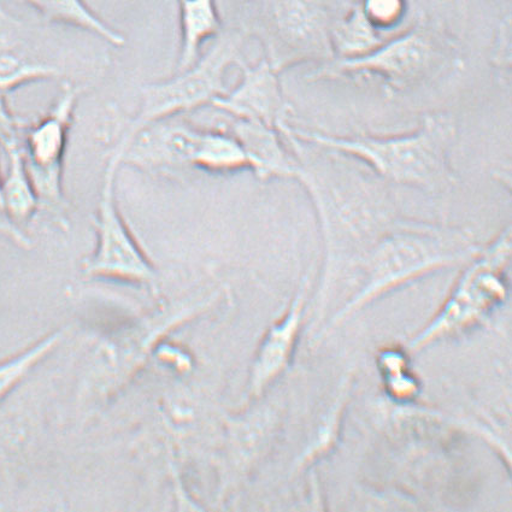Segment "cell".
I'll list each match as a JSON object with an SVG mask.
<instances>
[{"mask_svg":"<svg viewBox=\"0 0 512 512\" xmlns=\"http://www.w3.org/2000/svg\"><path fill=\"white\" fill-rule=\"evenodd\" d=\"M319 147V146H317ZM317 166L298 160L296 180L310 194L327 249L367 252L402 219L384 180L360 162L327 149Z\"/></svg>","mask_w":512,"mask_h":512,"instance_id":"1","label":"cell"},{"mask_svg":"<svg viewBox=\"0 0 512 512\" xmlns=\"http://www.w3.org/2000/svg\"><path fill=\"white\" fill-rule=\"evenodd\" d=\"M0 21L3 22H15L13 19H11V16L5 13V10L0 7Z\"/></svg>","mask_w":512,"mask_h":512,"instance_id":"21","label":"cell"},{"mask_svg":"<svg viewBox=\"0 0 512 512\" xmlns=\"http://www.w3.org/2000/svg\"><path fill=\"white\" fill-rule=\"evenodd\" d=\"M280 133L339 152L360 162L381 180L415 188L433 198L449 196L456 184L451 151L457 127L450 115H428L416 131L393 137H337L305 131L290 123Z\"/></svg>","mask_w":512,"mask_h":512,"instance_id":"2","label":"cell"},{"mask_svg":"<svg viewBox=\"0 0 512 512\" xmlns=\"http://www.w3.org/2000/svg\"><path fill=\"white\" fill-rule=\"evenodd\" d=\"M123 157L122 146L116 144L103 176L96 216V250L82 264L88 278L107 279L129 284L151 285L156 270L123 220L115 196L117 169Z\"/></svg>","mask_w":512,"mask_h":512,"instance_id":"7","label":"cell"},{"mask_svg":"<svg viewBox=\"0 0 512 512\" xmlns=\"http://www.w3.org/2000/svg\"><path fill=\"white\" fill-rule=\"evenodd\" d=\"M266 60L275 72L304 62H331L334 47L323 0H270L264 15Z\"/></svg>","mask_w":512,"mask_h":512,"instance_id":"8","label":"cell"},{"mask_svg":"<svg viewBox=\"0 0 512 512\" xmlns=\"http://www.w3.org/2000/svg\"><path fill=\"white\" fill-rule=\"evenodd\" d=\"M8 155V170L3 178V196L5 209L11 222L26 232L29 223L40 210L37 192L23 156V145L14 146L5 151Z\"/></svg>","mask_w":512,"mask_h":512,"instance_id":"14","label":"cell"},{"mask_svg":"<svg viewBox=\"0 0 512 512\" xmlns=\"http://www.w3.org/2000/svg\"><path fill=\"white\" fill-rule=\"evenodd\" d=\"M241 43L239 33L223 31L207 55L191 68L173 79L144 87L139 113L128 123L125 133L133 134L151 123L172 119L225 96L227 69L244 63Z\"/></svg>","mask_w":512,"mask_h":512,"instance_id":"4","label":"cell"},{"mask_svg":"<svg viewBox=\"0 0 512 512\" xmlns=\"http://www.w3.org/2000/svg\"><path fill=\"white\" fill-rule=\"evenodd\" d=\"M472 232L446 223L402 217L370 247L363 284L339 317L399 286L478 253Z\"/></svg>","mask_w":512,"mask_h":512,"instance_id":"3","label":"cell"},{"mask_svg":"<svg viewBox=\"0 0 512 512\" xmlns=\"http://www.w3.org/2000/svg\"><path fill=\"white\" fill-rule=\"evenodd\" d=\"M45 19L96 35L110 45L122 47L125 35L117 32L90 8L85 0H27Z\"/></svg>","mask_w":512,"mask_h":512,"instance_id":"16","label":"cell"},{"mask_svg":"<svg viewBox=\"0 0 512 512\" xmlns=\"http://www.w3.org/2000/svg\"><path fill=\"white\" fill-rule=\"evenodd\" d=\"M61 76L60 68L38 60L26 46L0 38V93Z\"/></svg>","mask_w":512,"mask_h":512,"instance_id":"15","label":"cell"},{"mask_svg":"<svg viewBox=\"0 0 512 512\" xmlns=\"http://www.w3.org/2000/svg\"><path fill=\"white\" fill-rule=\"evenodd\" d=\"M0 235L13 241L21 249L28 250L32 247L31 237L26 232L21 231L20 228H17L9 219L4 203L2 173H0Z\"/></svg>","mask_w":512,"mask_h":512,"instance_id":"20","label":"cell"},{"mask_svg":"<svg viewBox=\"0 0 512 512\" xmlns=\"http://www.w3.org/2000/svg\"><path fill=\"white\" fill-rule=\"evenodd\" d=\"M511 253V226L476 258L420 341L479 321L506 297L505 269Z\"/></svg>","mask_w":512,"mask_h":512,"instance_id":"9","label":"cell"},{"mask_svg":"<svg viewBox=\"0 0 512 512\" xmlns=\"http://www.w3.org/2000/svg\"><path fill=\"white\" fill-rule=\"evenodd\" d=\"M28 126V123L11 114L4 93H0V147L7 151L11 147L23 145Z\"/></svg>","mask_w":512,"mask_h":512,"instance_id":"19","label":"cell"},{"mask_svg":"<svg viewBox=\"0 0 512 512\" xmlns=\"http://www.w3.org/2000/svg\"><path fill=\"white\" fill-rule=\"evenodd\" d=\"M181 51L178 72L191 68L199 60L205 41L223 32L216 0H178Z\"/></svg>","mask_w":512,"mask_h":512,"instance_id":"13","label":"cell"},{"mask_svg":"<svg viewBox=\"0 0 512 512\" xmlns=\"http://www.w3.org/2000/svg\"><path fill=\"white\" fill-rule=\"evenodd\" d=\"M306 291H308V282L300 287L286 315L270 329L264 339L253 367L251 382L253 393L260 392L264 385L272 381L286 366L299 332L300 322H302Z\"/></svg>","mask_w":512,"mask_h":512,"instance_id":"12","label":"cell"},{"mask_svg":"<svg viewBox=\"0 0 512 512\" xmlns=\"http://www.w3.org/2000/svg\"><path fill=\"white\" fill-rule=\"evenodd\" d=\"M231 129V134L243 145L258 178L296 179L297 158L286 150L279 131L260 122L237 119H233Z\"/></svg>","mask_w":512,"mask_h":512,"instance_id":"11","label":"cell"},{"mask_svg":"<svg viewBox=\"0 0 512 512\" xmlns=\"http://www.w3.org/2000/svg\"><path fill=\"white\" fill-rule=\"evenodd\" d=\"M447 47L431 32L417 29L362 56L339 58L328 62L314 79H337L344 76H376L388 91L404 92L434 79L449 66Z\"/></svg>","mask_w":512,"mask_h":512,"instance_id":"5","label":"cell"},{"mask_svg":"<svg viewBox=\"0 0 512 512\" xmlns=\"http://www.w3.org/2000/svg\"><path fill=\"white\" fill-rule=\"evenodd\" d=\"M64 331H55L15 355L0 361V403L31 375L62 343Z\"/></svg>","mask_w":512,"mask_h":512,"instance_id":"18","label":"cell"},{"mask_svg":"<svg viewBox=\"0 0 512 512\" xmlns=\"http://www.w3.org/2000/svg\"><path fill=\"white\" fill-rule=\"evenodd\" d=\"M243 79L234 91L214 100L216 109L232 119L260 122L280 132L290 119L291 108L282 94L278 72L267 60L257 66L241 63Z\"/></svg>","mask_w":512,"mask_h":512,"instance_id":"10","label":"cell"},{"mask_svg":"<svg viewBox=\"0 0 512 512\" xmlns=\"http://www.w3.org/2000/svg\"><path fill=\"white\" fill-rule=\"evenodd\" d=\"M80 92L79 87L66 82L49 113L29 125L23 138V156L40 210L63 229L69 228V205L63 190L64 157Z\"/></svg>","mask_w":512,"mask_h":512,"instance_id":"6","label":"cell"},{"mask_svg":"<svg viewBox=\"0 0 512 512\" xmlns=\"http://www.w3.org/2000/svg\"><path fill=\"white\" fill-rule=\"evenodd\" d=\"M188 166L226 173L249 168V156L232 134L197 131Z\"/></svg>","mask_w":512,"mask_h":512,"instance_id":"17","label":"cell"}]
</instances>
